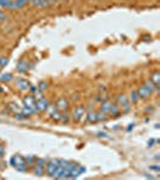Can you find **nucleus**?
Returning <instances> with one entry per match:
<instances>
[{
	"instance_id": "nucleus-1",
	"label": "nucleus",
	"mask_w": 160,
	"mask_h": 180,
	"mask_svg": "<svg viewBox=\"0 0 160 180\" xmlns=\"http://www.w3.org/2000/svg\"><path fill=\"white\" fill-rule=\"evenodd\" d=\"M10 165L18 172H27L28 168H29V166L27 165L25 157L19 154H16L10 159Z\"/></svg>"
},
{
	"instance_id": "nucleus-2",
	"label": "nucleus",
	"mask_w": 160,
	"mask_h": 180,
	"mask_svg": "<svg viewBox=\"0 0 160 180\" xmlns=\"http://www.w3.org/2000/svg\"><path fill=\"white\" fill-rule=\"evenodd\" d=\"M117 104L119 106V108H122V111L123 112H129L130 109H131V106H130V101H129V98H128V96L127 95H124V94H122V95H119L118 97H117Z\"/></svg>"
},
{
	"instance_id": "nucleus-3",
	"label": "nucleus",
	"mask_w": 160,
	"mask_h": 180,
	"mask_svg": "<svg viewBox=\"0 0 160 180\" xmlns=\"http://www.w3.org/2000/svg\"><path fill=\"white\" fill-rule=\"evenodd\" d=\"M49 107V101L47 100V98H40V100L36 101V113H40V112H45L47 111Z\"/></svg>"
},
{
	"instance_id": "nucleus-4",
	"label": "nucleus",
	"mask_w": 160,
	"mask_h": 180,
	"mask_svg": "<svg viewBox=\"0 0 160 180\" xmlns=\"http://www.w3.org/2000/svg\"><path fill=\"white\" fill-rule=\"evenodd\" d=\"M45 167H46V173H47V175H49L51 178H55V174H57V172H58L59 167L55 163H53L52 161L47 162Z\"/></svg>"
},
{
	"instance_id": "nucleus-5",
	"label": "nucleus",
	"mask_w": 160,
	"mask_h": 180,
	"mask_svg": "<svg viewBox=\"0 0 160 180\" xmlns=\"http://www.w3.org/2000/svg\"><path fill=\"white\" fill-rule=\"evenodd\" d=\"M23 104L27 107H30L34 109V113H36V100L35 97L31 95H28L25 97H23Z\"/></svg>"
},
{
	"instance_id": "nucleus-6",
	"label": "nucleus",
	"mask_w": 160,
	"mask_h": 180,
	"mask_svg": "<svg viewBox=\"0 0 160 180\" xmlns=\"http://www.w3.org/2000/svg\"><path fill=\"white\" fill-rule=\"evenodd\" d=\"M55 108L58 109L60 112H64V111H67L69 108V101L66 100L65 97H59L58 100L55 102Z\"/></svg>"
},
{
	"instance_id": "nucleus-7",
	"label": "nucleus",
	"mask_w": 160,
	"mask_h": 180,
	"mask_svg": "<svg viewBox=\"0 0 160 180\" xmlns=\"http://www.w3.org/2000/svg\"><path fill=\"white\" fill-rule=\"evenodd\" d=\"M83 115H85V108L83 106H77L75 109H73V120L75 121H81Z\"/></svg>"
},
{
	"instance_id": "nucleus-8",
	"label": "nucleus",
	"mask_w": 160,
	"mask_h": 180,
	"mask_svg": "<svg viewBox=\"0 0 160 180\" xmlns=\"http://www.w3.org/2000/svg\"><path fill=\"white\" fill-rule=\"evenodd\" d=\"M137 94H139L140 98H148L152 95V91L148 89L146 85H142L139 88V90H137Z\"/></svg>"
},
{
	"instance_id": "nucleus-9",
	"label": "nucleus",
	"mask_w": 160,
	"mask_h": 180,
	"mask_svg": "<svg viewBox=\"0 0 160 180\" xmlns=\"http://www.w3.org/2000/svg\"><path fill=\"white\" fill-rule=\"evenodd\" d=\"M29 85H30V83L28 82L27 79H18L17 80V88H18L21 91L29 90Z\"/></svg>"
},
{
	"instance_id": "nucleus-10",
	"label": "nucleus",
	"mask_w": 160,
	"mask_h": 180,
	"mask_svg": "<svg viewBox=\"0 0 160 180\" xmlns=\"http://www.w3.org/2000/svg\"><path fill=\"white\" fill-rule=\"evenodd\" d=\"M87 121L90 124H94V123H98V112H94V111H90L87 113Z\"/></svg>"
},
{
	"instance_id": "nucleus-11",
	"label": "nucleus",
	"mask_w": 160,
	"mask_h": 180,
	"mask_svg": "<svg viewBox=\"0 0 160 180\" xmlns=\"http://www.w3.org/2000/svg\"><path fill=\"white\" fill-rule=\"evenodd\" d=\"M119 113H121V108L116 103H112L107 111V115H118Z\"/></svg>"
},
{
	"instance_id": "nucleus-12",
	"label": "nucleus",
	"mask_w": 160,
	"mask_h": 180,
	"mask_svg": "<svg viewBox=\"0 0 160 180\" xmlns=\"http://www.w3.org/2000/svg\"><path fill=\"white\" fill-rule=\"evenodd\" d=\"M128 98H129L130 103H137V102H139L140 96H139V94H137V90H131L130 96Z\"/></svg>"
},
{
	"instance_id": "nucleus-13",
	"label": "nucleus",
	"mask_w": 160,
	"mask_h": 180,
	"mask_svg": "<svg viewBox=\"0 0 160 180\" xmlns=\"http://www.w3.org/2000/svg\"><path fill=\"white\" fill-rule=\"evenodd\" d=\"M33 172H34V174H36V175H39V177L43 175V174L46 173V171H45V167H42V166H37V165H35V166H34V168H33Z\"/></svg>"
},
{
	"instance_id": "nucleus-14",
	"label": "nucleus",
	"mask_w": 160,
	"mask_h": 180,
	"mask_svg": "<svg viewBox=\"0 0 160 180\" xmlns=\"http://www.w3.org/2000/svg\"><path fill=\"white\" fill-rule=\"evenodd\" d=\"M21 113L23 115H25V117H30V115L34 114V109L30 108V107H27V106H23V108H21Z\"/></svg>"
},
{
	"instance_id": "nucleus-15",
	"label": "nucleus",
	"mask_w": 160,
	"mask_h": 180,
	"mask_svg": "<svg viewBox=\"0 0 160 180\" xmlns=\"http://www.w3.org/2000/svg\"><path fill=\"white\" fill-rule=\"evenodd\" d=\"M151 80H152V82L155 84L157 86H159V83H160V73H159L158 71L153 72V73L151 74Z\"/></svg>"
},
{
	"instance_id": "nucleus-16",
	"label": "nucleus",
	"mask_w": 160,
	"mask_h": 180,
	"mask_svg": "<svg viewBox=\"0 0 160 180\" xmlns=\"http://www.w3.org/2000/svg\"><path fill=\"white\" fill-rule=\"evenodd\" d=\"M12 79H13V76L11 73H0V80L4 83H9Z\"/></svg>"
},
{
	"instance_id": "nucleus-17",
	"label": "nucleus",
	"mask_w": 160,
	"mask_h": 180,
	"mask_svg": "<svg viewBox=\"0 0 160 180\" xmlns=\"http://www.w3.org/2000/svg\"><path fill=\"white\" fill-rule=\"evenodd\" d=\"M111 104H112V102H111V101H108V100L102 101V102H101V106H100V111L105 112V113L107 114V111H108V108H110Z\"/></svg>"
},
{
	"instance_id": "nucleus-18",
	"label": "nucleus",
	"mask_w": 160,
	"mask_h": 180,
	"mask_svg": "<svg viewBox=\"0 0 160 180\" xmlns=\"http://www.w3.org/2000/svg\"><path fill=\"white\" fill-rule=\"evenodd\" d=\"M27 68H28V65H27V62L24 60H21L18 62V65H17V70H18V72H25Z\"/></svg>"
},
{
	"instance_id": "nucleus-19",
	"label": "nucleus",
	"mask_w": 160,
	"mask_h": 180,
	"mask_svg": "<svg viewBox=\"0 0 160 180\" xmlns=\"http://www.w3.org/2000/svg\"><path fill=\"white\" fill-rule=\"evenodd\" d=\"M145 85H146V86H147V88H148V89H149V90H151L152 92H153L154 90H158V89H159V86H157L155 84H154V83L152 82V80H151V79H148V80H147V82H146V84H145Z\"/></svg>"
},
{
	"instance_id": "nucleus-20",
	"label": "nucleus",
	"mask_w": 160,
	"mask_h": 180,
	"mask_svg": "<svg viewBox=\"0 0 160 180\" xmlns=\"http://www.w3.org/2000/svg\"><path fill=\"white\" fill-rule=\"evenodd\" d=\"M9 108H10L11 111H12L15 114H16V113H19V112H21V107H19L17 103H10Z\"/></svg>"
},
{
	"instance_id": "nucleus-21",
	"label": "nucleus",
	"mask_w": 160,
	"mask_h": 180,
	"mask_svg": "<svg viewBox=\"0 0 160 180\" xmlns=\"http://www.w3.org/2000/svg\"><path fill=\"white\" fill-rule=\"evenodd\" d=\"M47 88H48V83H47V82H45V80H41V82L39 83V85H37V89H39L40 91L47 90Z\"/></svg>"
},
{
	"instance_id": "nucleus-22",
	"label": "nucleus",
	"mask_w": 160,
	"mask_h": 180,
	"mask_svg": "<svg viewBox=\"0 0 160 180\" xmlns=\"http://www.w3.org/2000/svg\"><path fill=\"white\" fill-rule=\"evenodd\" d=\"M107 114L105 112H102V111H99L98 112V121H105L107 120Z\"/></svg>"
},
{
	"instance_id": "nucleus-23",
	"label": "nucleus",
	"mask_w": 160,
	"mask_h": 180,
	"mask_svg": "<svg viewBox=\"0 0 160 180\" xmlns=\"http://www.w3.org/2000/svg\"><path fill=\"white\" fill-rule=\"evenodd\" d=\"M9 64V58H6V56H1L0 58V67H5Z\"/></svg>"
},
{
	"instance_id": "nucleus-24",
	"label": "nucleus",
	"mask_w": 160,
	"mask_h": 180,
	"mask_svg": "<svg viewBox=\"0 0 160 180\" xmlns=\"http://www.w3.org/2000/svg\"><path fill=\"white\" fill-rule=\"evenodd\" d=\"M30 0H15V3L17 4V6H18V9H22L27 3H29Z\"/></svg>"
},
{
	"instance_id": "nucleus-25",
	"label": "nucleus",
	"mask_w": 160,
	"mask_h": 180,
	"mask_svg": "<svg viewBox=\"0 0 160 180\" xmlns=\"http://www.w3.org/2000/svg\"><path fill=\"white\" fill-rule=\"evenodd\" d=\"M11 1H12V0H0V6L6 7V9H10Z\"/></svg>"
},
{
	"instance_id": "nucleus-26",
	"label": "nucleus",
	"mask_w": 160,
	"mask_h": 180,
	"mask_svg": "<svg viewBox=\"0 0 160 180\" xmlns=\"http://www.w3.org/2000/svg\"><path fill=\"white\" fill-rule=\"evenodd\" d=\"M25 161H27V165H28V166L35 163V156H33V155H31V156H27Z\"/></svg>"
},
{
	"instance_id": "nucleus-27",
	"label": "nucleus",
	"mask_w": 160,
	"mask_h": 180,
	"mask_svg": "<svg viewBox=\"0 0 160 180\" xmlns=\"http://www.w3.org/2000/svg\"><path fill=\"white\" fill-rule=\"evenodd\" d=\"M46 162L43 159H35V165H37V166H42V167H45L46 166Z\"/></svg>"
},
{
	"instance_id": "nucleus-28",
	"label": "nucleus",
	"mask_w": 160,
	"mask_h": 180,
	"mask_svg": "<svg viewBox=\"0 0 160 180\" xmlns=\"http://www.w3.org/2000/svg\"><path fill=\"white\" fill-rule=\"evenodd\" d=\"M98 137H104V138H110V136H107L106 132H99L98 133Z\"/></svg>"
},
{
	"instance_id": "nucleus-29",
	"label": "nucleus",
	"mask_w": 160,
	"mask_h": 180,
	"mask_svg": "<svg viewBox=\"0 0 160 180\" xmlns=\"http://www.w3.org/2000/svg\"><path fill=\"white\" fill-rule=\"evenodd\" d=\"M29 90H30V91H33V92H35V91L37 90V86L31 85V84H30V85H29Z\"/></svg>"
},
{
	"instance_id": "nucleus-30",
	"label": "nucleus",
	"mask_w": 160,
	"mask_h": 180,
	"mask_svg": "<svg viewBox=\"0 0 160 180\" xmlns=\"http://www.w3.org/2000/svg\"><path fill=\"white\" fill-rule=\"evenodd\" d=\"M4 155H5V149H4L1 145H0V159H1Z\"/></svg>"
},
{
	"instance_id": "nucleus-31",
	"label": "nucleus",
	"mask_w": 160,
	"mask_h": 180,
	"mask_svg": "<svg viewBox=\"0 0 160 180\" xmlns=\"http://www.w3.org/2000/svg\"><path fill=\"white\" fill-rule=\"evenodd\" d=\"M149 169H152V171H160V167L159 166H149Z\"/></svg>"
},
{
	"instance_id": "nucleus-32",
	"label": "nucleus",
	"mask_w": 160,
	"mask_h": 180,
	"mask_svg": "<svg viewBox=\"0 0 160 180\" xmlns=\"http://www.w3.org/2000/svg\"><path fill=\"white\" fill-rule=\"evenodd\" d=\"M154 142H155V139H149V141H148V147H153Z\"/></svg>"
},
{
	"instance_id": "nucleus-33",
	"label": "nucleus",
	"mask_w": 160,
	"mask_h": 180,
	"mask_svg": "<svg viewBox=\"0 0 160 180\" xmlns=\"http://www.w3.org/2000/svg\"><path fill=\"white\" fill-rule=\"evenodd\" d=\"M145 177H146V178H148V179H153V178H154V177L152 175V174L149 175V174H147V173H145Z\"/></svg>"
},
{
	"instance_id": "nucleus-34",
	"label": "nucleus",
	"mask_w": 160,
	"mask_h": 180,
	"mask_svg": "<svg viewBox=\"0 0 160 180\" xmlns=\"http://www.w3.org/2000/svg\"><path fill=\"white\" fill-rule=\"evenodd\" d=\"M5 18V16H4V13L1 12V11H0V21H3Z\"/></svg>"
},
{
	"instance_id": "nucleus-35",
	"label": "nucleus",
	"mask_w": 160,
	"mask_h": 180,
	"mask_svg": "<svg viewBox=\"0 0 160 180\" xmlns=\"http://www.w3.org/2000/svg\"><path fill=\"white\" fill-rule=\"evenodd\" d=\"M134 129V124H130V126L128 127V131H130V130H133Z\"/></svg>"
},
{
	"instance_id": "nucleus-36",
	"label": "nucleus",
	"mask_w": 160,
	"mask_h": 180,
	"mask_svg": "<svg viewBox=\"0 0 160 180\" xmlns=\"http://www.w3.org/2000/svg\"><path fill=\"white\" fill-rule=\"evenodd\" d=\"M3 168H4V163H3V162H1V161H0V171H1V169H3Z\"/></svg>"
},
{
	"instance_id": "nucleus-37",
	"label": "nucleus",
	"mask_w": 160,
	"mask_h": 180,
	"mask_svg": "<svg viewBox=\"0 0 160 180\" xmlns=\"http://www.w3.org/2000/svg\"><path fill=\"white\" fill-rule=\"evenodd\" d=\"M0 73H1V67H0Z\"/></svg>"
},
{
	"instance_id": "nucleus-38",
	"label": "nucleus",
	"mask_w": 160,
	"mask_h": 180,
	"mask_svg": "<svg viewBox=\"0 0 160 180\" xmlns=\"http://www.w3.org/2000/svg\"><path fill=\"white\" fill-rule=\"evenodd\" d=\"M58 1H64V0H58Z\"/></svg>"
},
{
	"instance_id": "nucleus-39",
	"label": "nucleus",
	"mask_w": 160,
	"mask_h": 180,
	"mask_svg": "<svg viewBox=\"0 0 160 180\" xmlns=\"http://www.w3.org/2000/svg\"><path fill=\"white\" fill-rule=\"evenodd\" d=\"M0 91H3V89H1V88H0Z\"/></svg>"
}]
</instances>
